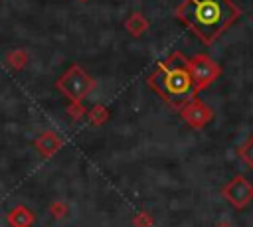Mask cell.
<instances>
[{"label":"cell","instance_id":"1","mask_svg":"<svg viewBox=\"0 0 253 227\" xmlns=\"http://www.w3.org/2000/svg\"><path fill=\"white\" fill-rule=\"evenodd\" d=\"M239 8L231 0H184L176 8V18L206 45L213 43L239 18Z\"/></svg>","mask_w":253,"mask_h":227},{"label":"cell","instance_id":"2","mask_svg":"<svg viewBox=\"0 0 253 227\" xmlns=\"http://www.w3.org/2000/svg\"><path fill=\"white\" fill-rule=\"evenodd\" d=\"M146 83L176 111L198 97V89L190 75L188 57L180 51H172L164 61H160V65L148 75Z\"/></svg>","mask_w":253,"mask_h":227},{"label":"cell","instance_id":"3","mask_svg":"<svg viewBox=\"0 0 253 227\" xmlns=\"http://www.w3.org/2000/svg\"><path fill=\"white\" fill-rule=\"evenodd\" d=\"M57 91H61L69 101H77L81 103L93 89H95V81L93 77H89V73L79 67V65H71L57 81H55Z\"/></svg>","mask_w":253,"mask_h":227},{"label":"cell","instance_id":"4","mask_svg":"<svg viewBox=\"0 0 253 227\" xmlns=\"http://www.w3.org/2000/svg\"><path fill=\"white\" fill-rule=\"evenodd\" d=\"M188 67H190V75L194 79V85L198 89V93L206 87H210L219 75H221V67L217 61H213L210 55L206 53H198L192 59H188Z\"/></svg>","mask_w":253,"mask_h":227},{"label":"cell","instance_id":"5","mask_svg":"<svg viewBox=\"0 0 253 227\" xmlns=\"http://www.w3.org/2000/svg\"><path fill=\"white\" fill-rule=\"evenodd\" d=\"M221 195L235 207L243 209L253 201V184L245 176H235L221 188Z\"/></svg>","mask_w":253,"mask_h":227},{"label":"cell","instance_id":"6","mask_svg":"<svg viewBox=\"0 0 253 227\" xmlns=\"http://www.w3.org/2000/svg\"><path fill=\"white\" fill-rule=\"evenodd\" d=\"M180 116L186 124H190L192 128H204L211 118H213V111L204 103L200 101L198 97L192 99L190 103H186L182 109H180Z\"/></svg>","mask_w":253,"mask_h":227},{"label":"cell","instance_id":"7","mask_svg":"<svg viewBox=\"0 0 253 227\" xmlns=\"http://www.w3.org/2000/svg\"><path fill=\"white\" fill-rule=\"evenodd\" d=\"M61 144H63V138H61L57 132H53V130H45V132H42V134L34 140L36 150H38L43 158L53 156V154L61 148Z\"/></svg>","mask_w":253,"mask_h":227},{"label":"cell","instance_id":"8","mask_svg":"<svg viewBox=\"0 0 253 227\" xmlns=\"http://www.w3.org/2000/svg\"><path fill=\"white\" fill-rule=\"evenodd\" d=\"M6 221H8L10 227H32L34 221H36V215L26 205H16L8 211Z\"/></svg>","mask_w":253,"mask_h":227},{"label":"cell","instance_id":"9","mask_svg":"<svg viewBox=\"0 0 253 227\" xmlns=\"http://www.w3.org/2000/svg\"><path fill=\"white\" fill-rule=\"evenodd\" d=\"M125 28L130 36H142L146 30H148V20L140 14V12H132L126 22H125Z\"/></svg>","mask_w":253,"mask_h":227},{"label":"cell","instance_id":"10","mask_svg":"<svg viewBox=\"0 0 253 227\" xmlns=\"http://www.w3.org/2000/svg\"><path fill=\"white\" fill-rule=\"evenodd\" d=\"M85 116H87V120H89L91 126H101V124L107 122V118H109V111H107L103 105H95V107H91V109L87 111Z\"/></svg>","mask_w":253,"mask_h":227},{"label":"cell","instance_id":"11","mask_svg":"<svg viewBox=\"0 0 253 227\" xmlns=\"http://www.w3.org/2000/svg\"><path fill=\"white\" fill-rule=\"evenodd\" d=\"M6 63H8L14 71H20V69H24L26 63H28V53H26L24 49H12V51L6 53Z\"/></svg>","mask_w":253,"mask_h":227},{"label":"cell","instance_id":"12","mask_svg":"<svg viewBox=\"0 0 253 227\" xmlns=\"http://www.w3.org/2000/svg\"><path fill=\"white\" fill-rule=\"evenodd\" d=\"M239 156L249 168H253V134L239 146Z\"/></svg>","mask_w":253,"mask_h":227},{"label":"cell","instance_id":"13","mask_svg":"<svg viewBox=\"0 0 253 227\" xmlns=\"http://www.w3.org/2000/svg\"><path fill=\"white\" fill-rule=\"evenodd\" d=\"M67 114L73 118V120H79V118H83L85 114H87V111H85V107H83V103H77V101H71V105L67 107Z\"/></svg>","mask_w":253,"mask_h":227},{"label":"cell","instance_id":"14","mask_svg":"<svg viewBox=\"0 0 253 227\" xmlns=\"http://www.w3.org/2000/svg\"><path fill=\"white\" fill-rule=\"evenodd\" d=\"M49 213H51L53 219H63V217L67 215V203H63V201H53V203L49 205Z\"/></svg>","mask_w":253,"mask_h":227},{"label":"cell","instance_id":"15","mask_svg":"<svg viewBox=\"0 0 253 227\" xmlns=\"http://www.w3.org/2000/svg\"><path fill=\"white\" fill-rule=\"evenodd\" d=\"M132 223H134V227H154V219L148 213H144V211L136 213L134 219H132Z\"/></svg>","mask_w":253,"mask_h":227},{"label":"cell","instance_id":"16","mask_svg":"<svg viewBox=\"0 0 253 227\" xmlns=\"http://www.w3.org/2000/svg\"><path fill=\"white\" fill-rule=\"evenodd\" d=\"M215 227H231V225H229V223H217Z\"/></svg>","mask_w":253,"mask_h":227}]
</instances>
